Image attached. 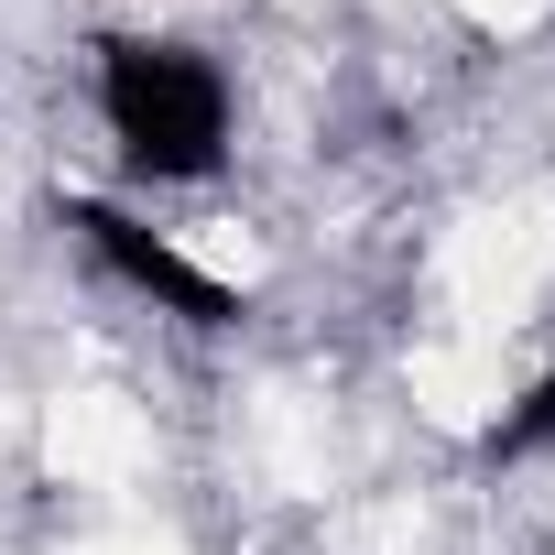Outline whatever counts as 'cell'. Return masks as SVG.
Listing matches in <instances>:
<instances>
[{
	"label": "cell",
	"instance_id": "2",
	"mask_svg": "<svg viewBox=\"0 0 555 555\" xmlns=\"http://www.w3.org/2000/svg\"><path fill=\"white\" fill-rule=\"evenodd\" d=\"M55 229L88 250V272H99V284H120L131 306H153V317H175V327H196V338H229V327L250 317V295L229 284V272H218V261H196L175 229H153L131 196L55 185Z\"/></svg>",
	"mask_w": 555,
	"mask_h": 555
},
{
	"label": "cell",
	"instance_id": "1",
	"mask_svg": "<svg viewBox=\"0 0 555 555\" xmlns=\"http://www.w3.org/2000/svg\"><path fill=\"white\" fill-rule=\"evenodd\" d=\"M88 109L109 131V164L153 196L218 185L240 153V88L196 34H99L88 44Z\"/></svg>",
	"mask_w": 555,
	"mask_h": 555
},
{
	"label": "cell",
	"instance_id": "3",
	"mask_svg": "<svg viewBox=\"0 0 555 555\" xmlns=\"http://www.w3.org/2000/svg\"><path fill=\"white\" fill-rule=\"evenodd\" d=\"M522 457H555V349H544L533 382L479 425V468H522Z\"/></svg>",
	"mask_w": 555,
	"mask_h": 555
}]
</instances>
